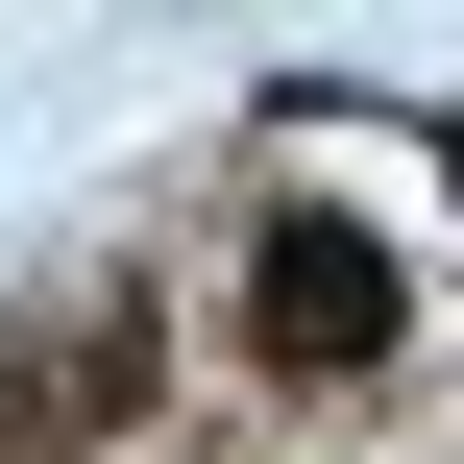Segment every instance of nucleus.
<instances>
[{
  "mask_svg": "<svg viewBox=\"0 0 464 464\" xmlns=\"http://www.w3.org/2000/svg\"><path fill=\"white\" fill-rule=\"evenodd\" d=\"M245 343H269V367H318V392H343V367H392V245L294 196V220L245 245Z\"/></svg>",
  "mask_w": 464,
  "mask_h": 464,
  "instance_id": "nucleus-1",
  "label": "nucleus"
},
{
  "mask_svg": "<svg viewBox=\"0 0 464 464\" xmlns=\"http://www.w3.org/2000/svg\"><path fill=\"white\" fill-rule=\"evenodd\" d=\"M122 416H147V343H122V318L0 343V440H122Z\"/></svg>",
  "mask_w": 464,
  "mask_h": 464,
  "instance_id": "nucleus-2",
  "label": "nucleus"
}]
</instances>
